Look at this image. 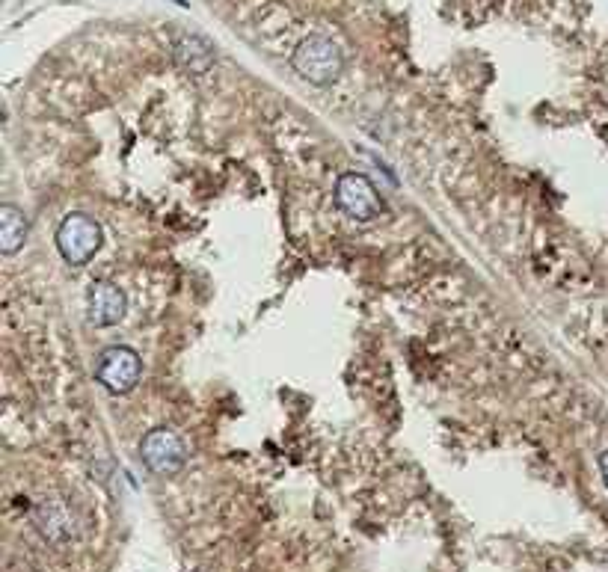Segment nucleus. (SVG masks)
Masks as SVG:
<instances>
[{
	"label": "nucleus",
	"instance_id": "4",
	"mask_svg": "<svg viewBox=\"0 0 608 572\" xmlns=\"http://www.w3.org/2000/svg\"><path fill=\"white\" fill-rule=\"evenodd\" d=\"M336 202L348 217L359 220V223H371L383 214V199H380L377 187L362 172H348L339 178Z\"/></svg>",
	"mask_w": 608,
	"mask_h": 572
},
{
	"label": "nucleus",
	"instance_id": "3",
	"mask_svg": "<svg viewBox=\"0 0 608 572\" xmlns=\"http://www.w3.org/2000/svg\"><path fill=\"white\" fill-rule=\"evenodd\" d=\"M101 238H104L101 226L92 217H87V214H69L60 223V229H57V249H60V255L69 264L81 267V264H87L89 258L101 249Z\"/></svg>",
	"mask_w": 608,
	"mask_h": 572
},
{
	"label": "nucleus",
	"instance_id": "7",
	"mask_svg": "<svg viewBox=\"0 0 608 572\" xmlns=\"http://www.w3.org/2000/svg\"><path fill=\"white\" fill-rule=\"evenodd\" d=\"M173 48L175 60L187 72H193V75H205L214 66V48L202 36H196V33H178Z\"/></svg>",
	"mask_w": 608,
	"mask_h": 572
},
{
	"label": "nucleus",
	"instance_id": "8",
	"mask_svg": "<svg viewBox=\"0 0 608 572\" xmlns=\"http://www.w3.org/2000/svg\"><path fill=\"white\" fill-rule=\"evenodd\" d=\"M30 235V223L27 214L15 205H0V252L12 255L18 252Z\"/></svg>",
	"mask_w": 608,
	"mask_h": 572
},
{
	"label": "nucleus",
	"instance_id": "10",
	"mask_svg": "<svg viewBox=\"0 0 608 572\" xmlns=\"http://www.w3.org/2000/svg\"><path fill=\"white\" fill-rule=\"evenodd\" d=\"M600 472H603V481H606V487H608V451L600 454Z\"/></svg>",
	"mask_w": 608,
	"mask_h": 572
},
{
	"label": "nucleus",
	"instance_id": "2",
	"mask_svg": "<svg viewBox=\"0 0 608 572\" xmlns=\"http://www.w3.org/2000/svg\"><path fill=\"white\" fill-rule=\"evenodd\" d=\"M95 377L98 383L113 392V395H128L140 377H143V359L137 356V350L125 347V344H116V347H107L101 356H98V365H95Z\"/></svg>",
	"mask_w": 608,
	"mask_h": 572
},
{
	"label": "nucleus",
	"instance_id": "1",
	"mask_svg": "<svg viewBox=\"0 0 608 572\" xmlns=\"http://www.w3.org/2000/svg\"><path fill=\"white\" fill-rule=\"evenodd\" d=\"M291 66L303 81L315 83V86H327V83L339 81V75L345 69V54L333 39L309 36L291 54Z\"/></svg>",
	"mask_w": 608,
	"mask_h": 572
},
{
	"label": "nucleus",
	"instance_id": "5",
	"mask_svg": "<svg viewBox=\"0 0 608 572\" xmlns=\"http://www.w3.org/2000/svg\"><path fill=\"white\" fill-rule=\"evenodd\" d=\"M140 454H143V463L155 472V475H175L184 469L187 463V445L184 439L167 430V427H158V430H149L140 442Z\"/></svg>",
	"mask_w": 608,
	"mask_h": 572
},
{
	"label": "nucleus",
	"instance_id": "9",
	"mask_svg": "<svg viewBox=\"0 0 608 572\" xmlns=\"http://www.w3.org/2000/svg\"><path fill=\"white\" fill-rule=\"evenodd\" d=\"M39 525H42V531L45 534H51V537H57V531L63 528L66 534H72V516H69V510L66 507H60V504H45L42 510H39Z\"/></svg>",
	"mask_w": 608,
	"mask_h": 572
},
{
	"label": "nucleus",
	"instance_id": "6",
	"mask_svg": "<svg viewBox=\"0 0 608 572\" xmlns=\"http://www.w3.org/2000/svg\"><path fill=\"white\" fill-rule=\"evenodd\" d=\"M128 300L125 291L113 282H92L87 294V312L89 324L95 327H113L125 318Z\"/></svg>",
	"mask_w": 608,
	"mask_h": 572
}]
</instances>
